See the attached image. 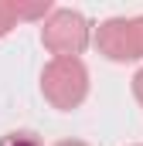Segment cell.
<instances>
[{
	"label": "cell",
	"mask_w": 143,
	"mask_h": 146,
	"mask_svg": "<svg viewBox=\"0 0 143 146\" xmlns=\"http://www.w3.org/2000/svg\"><path fill=\"white\" fill-rule=\"evenodd\" d=\"M41 95L51 109L72 112L89 95V68L82 58H51L41 72Z\"/></svg>",
	"instance_id": "cell-1"
},
{
	"label": "cell",
	"mask_w": 143,
	"mask_h": 146,
	"mask_svg": "<svg viewBox=\"0 0 143 146\" xmlns=\"http://www.w3.org/2000/svg\"><path fill=\"white\" fill-rule=\"evenodd\" d=\"M17 27V17H14V3L10 0H0V37H7Z\"/></svg>",
	"instance_id": "cell-5"
},
{
	"label": "cell",
	"mask_w": 143,
	"mask_h": 146,
	"mask_svg": "<svg viewBox=\"0 0 143 146\" xmlns=\"http://www.w3.org/2000/svg\"><path fill=\"white\" fill-rule=\"evenodd\" d=\"M92 41V24L82 10L72 7H55L44 17L41 27V44L55 54V58H78Z\"/></svg>",
	"instance_id": "cell-2"
},
{
	"label": "cell",
	"mask_w": 143,
	"mask_h": 146,
	"mask_svg": "<svg viewBox=\"0 0 143 146\" xmlns=\"http://www.w3.org/2000/svg\"><path fill=\"white\" fill-rule=\"evenodd\" d=\"M130 27H133V44H136V58H143V14H140V17H130Z\"/></svg>",
	"instance_id": "cell-7"
},
{
	"label": "cell",
	"mask_w": 143,
	"mask_h": 146,
	"mask_svg": "<svg viewBox=\"0 0 143 146\" xmlns=\"http://www.w3.org/2000/svg\"><path fill=\"white\" fill-rule=\"evenodd\" d=\"M96 48H99L102 58L116 61V65L136 61V44H133L130 17H109V21H102L99 31H96Z\"/></svg>",
	"instance_id": "cell-3"
},
{
	"label": "cell",
	"mask_w": 143,
	"mask_h": 146,
	"mask_svg": "<svg viewBox=\"0 0 143 146\" xmlns=\"http://www.w3.org/2000/svg\"><path fill=\"white\" fill-rule=\"evenodd\" d=\"M133 95H136V102L143 106V68L133 75Z\"/></svg>",
	"instance_id": "cell-8"
},
{
	"label": "cell",
	"mask_w": 143,
	"mask_h": 146,
	"mask_svg": "<svg viewBox=\"0 0 143 146\" xmlns=\"http://www.w3.org/2000/svg\"><path fill=\"white\" fill-rule=\"evenodd\" d=\"M0 146H41L34 133H7V136H0Z\"/></svg>",
	"instance_id": "cell-6"
},
{
	"label": "cell",
	"mask_w": 143,
	"mask_h": 146,
	"mask_svg": "<svg viewBox=\"0 0 143 146\" xmlns=\"http://www.w3.org/2000/svg\"><path fill=\"white\" fill-rule=\"evenodd\" d=\"M10 3H14V17H17V24H21V21H44V17L55 10L51 0H31V3L10 0Z\"/></svg>",
	"instance_id": "cell-4"
},
{
	"label": "cell",
	"mask_w": 143,
	"mask_h": 146,
	"mask_svg": "<svg viewBox=\"0 0 143 146\" xmlns=\"http://www.w3.org/2000/svg\"><path fill=\"white\" fill-rule=\"evenodd\" d=\"M55 146H89V143H82V139H61V143H55Z\"/></svg>",
	"instance_id": "cell-9"
}]
</instances>
